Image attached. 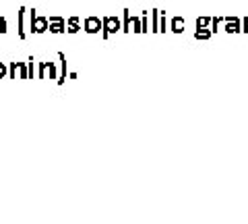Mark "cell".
Instances as JSON below:
<instances>
[{
    "label": "cell",
    "instance_id": "5b68a950",
    "mask_svg": "<svg viewBox=\"0 0 248 224\" xmlns=\"http://www.w3.org/2000/svg\"><path fill=\"white\" fill-rule=\"evenodd\" d=\"M83 29L87 34H91V35L99 34V32H102V19H99V17H87L83 21Z\"/></svg>",
    "mask_w": 248,
    "mask_h": 224
},
{
    "label": "cell",
    "instance_id": "4fadbf2b",
    "mask_svg": "<svg viewBox=\"0 0 248 224\" xmlns=\"http://www.w3.org/2000/svg\"><path fill=\"white\" fill-rule=\"evenodd\" d=\"M221 23H223V17H211V23H209V29H211V34L219 32Z\"/></svg>",
    "mask_w": 248,
    "mask_h": 224
},
{
    "label": "cell",
    "instance_id": "e0dca14e",
    "mask_svg": "<svg viewBox=\"0 0 248 224\" xmlns=\"http://www.w3.org/2000/svg\"><path fill=\"white\" fill-rule=\"evenodd\" d=\"M17 73L19 79H27V63H17Z\"/></svg>",
    "mask_w": 248,
    "mask_h": 224
},
{
    "label": "cell",
    "instance_id": "ba28073f",
    "mask_svg": "<svg viewBox=\"0 0 248 224\" xmlns=\"http://www.w3.org/2000/svg\"><path fill=\"white\" fill-rule=\"evenodd\" d=\"M66 32H68V34L81 32V19H79V17H68V19H66Z\"/></svg>",
    "mask_w": 248,
    "mask_h": 224
},
{
    "label": "cell",
    "instance_id": "8992f818",
    "mask_svg": "<svg viewBox=\"0 0 248 224\" xmlns=\"http://www.w3.org/2000/svg\"><path fill=\"white\" fill-rule=\"evenodd\" d=\"M25 15H27V9L25 6H21V9L17 11V34L21 40H25L27 37V29H25Z\"/></svg>",
    "mask_w": 248,
    "mask_h": 224
},
{
    "label": "cell",
    "instance_id": "3957f363",
    "mask_svg": "<svg viewBox=\"0 0 248 224\" xmlns=\"http://www.w3.org/2000/svg\"><path fill=\"white\" fill-rule=\"evenodd\" d=\"M48 32L50 34H64L66 32V19L64 17H58V15L50 17L48 19Z\"/></svg>",
    "mask_w": 248,
    "mask_h": 224
},
{
    "label": "cell",
    "instance_id": "7402d4cb",
    "mask_svg": "<svg viewBox=\"0 0 248 224\" xmlns=\"http://www.w3.org/2000/svg\"><path fill=\"white\" fill-rule=\"evenodd\" d=\"M166 25H168L166 15H164V13H159V32H164V34H166Z\"/></svg>",
    "mask_w": 248,
    "mask_h": 224
},
{
    "label": "cell",
    "instance_id": "603a6c76",
    "mask_svg": "<svg viewBox=\"0 0 248 224\" xmlns=\"http://www.w3.org/2000/svg\"><path fill=\"white\" fill-rule=\"evenodd\" d=\"M6 75H9V67H6V63H0V79H4Z\"/></svg>",
    "mask_w": 248,
    "mask_h": 224
},
{
    "label": "cell",
    "instance_id": "d6986e66",
    "mask_svg": "<svg viewBox=\"0 0 248 224\" xmlns=\"http://www.w3.org/2000/svg\"><path fill=\"white\" fill-rule=\"evenodd\" d=\"M48 73H50V79H56V77H58L56 63H48Z\"/></svg>",
    "mask_w": 248,
    "mask_h": 224
},
{
    "label": "cell",
    "instance_id": "52a82bcc",
    "mask_svg": "<svg viewBox=\"0 0 248 224\" xmlns=\"http://www.w3.org/2000/svg\"><path fill=\"white\" fill-rule=\"evenodd\" d=\"M58 60H60V73L56 77V81H58V86H62V83L66 81V54L58 52Z\"/></svg>",
    "mask_w": 248,
    "mask_h": 224
},
{
    "label": "cell",
    "instance_id": "ffe728a7",
    "mask_svg": "<svg viewBox=\"0 0 248 224\" xmlns=\"http://www.w3.org/2000/svg\"><path fill=\"white\" fill-rule=\"evenodd\" d=\"M9 77L11 79H17L19 73H17V63H9Z\"/></svg>",
    "mask_w": 248,
    "mask_h": 224
},
{
    "label": "cell",
    "instance_id": "ac0fdd59",
    "mask_svg": "<svg viewBox=\"0 0 248 224\" xmlns=\"http://www.w3.org/2000/svg\"><path fill=\"white\" fill-rule=\"evenodd\" d=\"M35 60H33V56H29V60H27V79H33V71H35Z\"/></svg>",
    "mask_w": 248,
    "mask_h": 224
},
{
    "label": "cell",
    "instance_id": "9a60e30c",
    "mask_svg": "<svg viewBox=\"0 0 248 224\" xmlns=\"http://www.w3.org/2000/svg\"><path fill=\"white\" fill-rule=\"evenodd\" d=\"M149 32V13H143V17H141V34H147Z\"/></svg>",
    "mask_w": 248,
    "mask_h": 224
},
{
    "label": "cell",
    "instance_id": "30bf717a",
    "mask_svg": "<svg viewBox=\"0 0 248 224\" xmlns=\"http://www.w3.org/2000/svg\"><path fill=\"white\" fill-rule=\"evenodd\" d=\"M122 29H120V32H124V34H128L130 32V11L128 9H124L122 11Z\"/></svg>",
    "mask_w": 248,
    "mask_h": 224
},
{
    "label": "cell",
    "instance_id": "6da1fadb",
    "mask_svg": "<svg viewBox=\"0 0 248 224\" xmlns=\"http://www.w3.org/2000/svg\"><path fill=\"white\" fill-rule=\"evenodd\" d=\"M29 32L31 34H46L48 32V17L37 15L35 9H29Z\"/></svg>",
    "mask_w": 248,
    "mask_h": 224
},
{
    "label": "cell",
    "instance_id": "2e32d148",
    "mask_svg": "<svg viewBox=\"0 0 248 224\" xmlns=\"http://www.w3.org/2000/svg\"><path fill=\"white\" fill-rule=\"evenodd\" d=\"M130 29L135 34H141V17H130Z\"/></svg>",
    "mask_w": 248,
    "mask_h": 224
},
{
    "label": "cell",
    "instance_id": "7c38bea8",
    "mask_svg": "<svg viewBox=\"0 0 248 224\" xmlns=\"http://www.w3.org/2000/svg\"><path fill=\"white\" fill-rule=\"evenodd\" d=\"M209 37H211V29L209 27H197L195 40H209Z\"/></svg>",
    "mask_w": 248,
    "mask_h": 224
},
{
    "label": "cell",
    "instance_id": "d4e9b609",
    "mask_svg": "<svg viewBox=\"0 0 248 224\" xmlns=\"http://www.w3.org/2000/svg\"><path fill=\"white\" fill-rule=\"evenodd\" d=\"M242 32H244V34H248V17H244V19H242Z\"/></svg>",
    "mask_w": 248,
    "mask_h": 224
},
{
    "label": "cell",
    "instance_id": "cb8c5ba5",
    "mask_svg": "<svg viewBox=\"0 0 248 224\" xmlns=\"http://www.w3.org/2000/svg\"><path fill=\"white\" fill-rule=\"evenodd\" d=\"M9 32V25H6V19L0 17V34H6Z\"/></svg>",
    "mask_w": 248,
    "mask_h": 224
},
{
    "label": "cell",
    "instance_id": "8fae6325",
    "mask_svg": "<svg viewBox=\"0 0 248 224\" xmlns=\"http://www.w3.org/2000/svg\"><path fill=\"white\" fill-rule=\"evenodd\" d=\"M149 32H153V34L159 32V11L157 9L151 11V29H149Z\"/></svg>",
    "mask_w": 248,
    "mask_h": 224
},
{
    "label": "cell",
    "instance_id": "44dd1931",
    "mask_svg": "<svg viewBox=\"0 0 248 224\" xmlns=\"http://www.w3.org/2000/svg\"><path fill=\"white\" fill-rule=\"evenodd\" d=\"M209 23H211V17H199L197 27H209Z\"/></svg>",
    "mask_w": 248,
    "mask_h": 224
},
{
    "label": "cell",
    "instance_id": "277c9868",
    "mask_svg": "<svg viewBox=\"0 0 248 224\" xmlns=\"http://www.w3.org/2000/svg\"><path fill=\"white\" fill-rule=\"evenodd\" d=\"M223 29H226L228 34H240L242 32V19L240 17H223Z\"/></svg>",
    "mask_w": 248,
    "mask_h": 224
},
{
    "label": "cell",
    "instance_id": "5bb4252c",
    "mask_svg": "<svg viewBox=\"0 0 248 224\" xmlns=\"http://www.w3.org/2000/svg\"><path fill=\"white\" fill-rule=\"evenodd\" d=\"M46 75H48V63H37L35 77H37V79H46Z\"/></svg>",
    "mask_w": 248,
    "mask_h": 224
},
{
    "label": "cell",
    "instance_id": "9c48e42d",
    "mask_svg": "<svg viewBox=\"0 0 248 224\" xmlns=\"http://www.w3.org/2000/svg\"><path fill=\"white\" fill-rule=\"evenodd\" d=\"M184 19L182 17H172V21H170V32H174V34H182L184 32Z\"/></svg>",
    "mask_w": 248,
    "mask_h": 224
},
{
    "label": "cell",
    "instance_id": "7a4b0ae2",
    "mask_svg": "<svg viewBox=\"0 0 248 224\" xmlns=\"http://www.w3.org/2000/svg\"><path fill=\"white\" fill-rule=\"evenodd\" d=\"M122 29V21L120 17H114V15H108V17L102 19V37L104 40H108L112 34L116 32H120Z\"/></svg>",
    "mask_w": 248,
    "mask_h": 224
}]
</instances>
